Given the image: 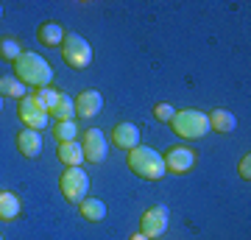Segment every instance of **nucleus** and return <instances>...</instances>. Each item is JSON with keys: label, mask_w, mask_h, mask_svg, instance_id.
Returning a JSON list of instances; mask_svg holds the SVG:
<instances>
[{"label": "nucleus", "mask_w": 251, "mask_h": 240, "mask_svg": "<svg viewBox=\"0 0 251 240\" xmlns=\"http://www.w3.org/2000/svg\"><path fill=\"white\" fill-rule=\"evenodd\" d=\"M14 76H17L25 87H48L50 81H53V67L48 64V59H42L39 53L34 51H23L20 59L14 62Z\"/></svg>", "instance_id": "f257e3e1"}, {"label": "nucleus", "mask_w": 251, "mask_h": 240, "mask_svg": "<svg viewBox=\"0 0 251 240\" xmlns=\"http://www.w3.org/2000/svg\"><path fill=\"white\" fill-rule=\"evenodd\" d=\"M126 165L131 173H137L145 182H159L168 170H165V162H162V154H156L148 145H137L126 154Z\"/></svg>", "instance_id": "f03ea898"}, {"label": "nucleus", "mask_w": 251, "mask_h": 240, "mask_svg": "<svg viewBox=\"0 0 251 240\" xmlns=\"http://www.w3.org/2000/svg\"><path fill=\"white\" fill-rule=\"evenodd\" d=\"M171 129L184 140H201L209 132V123H206V115L198 109H179L171 117Z\"/></svg>", "instance_id": "7ed1b4c3"}, {"label": "nucleus", "mask_w": 251, "mask_h": 240, "mask_svg": "<svg viewBox=\"0 0 251 240\" xmlns=\"http://www.w3.org/2000/svg\"><path fill=\"white\" fill-rule=\"evenodd\" d=\"M59 48H62V59L67 62V67H73V70H84V67H90L92 48L81 34H67Z\"/></svg>", "instance_id": "20e7f679"}, {"label": "nucleus", "mask_w": 251, "mask_h": 240, "mask_svg": "<svg viewBox=\"0 0 251 240\" xmlns=\"http://www.w3.org/2000/svg\"><path fill=\"white\" fill-rule=\"evenodd\" d=\"M59 190L67 198V204H81L90 193V176L81 168H64V173L59 176Z\"/></svg>", "instance_id": "39448f33"}, {"label": "nucleus", "mask_w": 251, "mask_h": 240, "mask_svg": "<svg viewBox=\"0 0 251 240\" xmlns=\"http://www.w3.org/2000/svg\"><path fill=\"white\" fill-rule=\"evenodd\" d=\"M81 151H84V160H90L92 165H98V162L106 160L109 142L103 137V132L100 129H87V132L81 134Z\"/></svg>", "instance_id": "423d86ee"}, {"label": "nucleus", "mask_w": 251, "mask_h": 240, "mask_svg": "<svg viewBox=\"0 0 251 240\" xmlns=\"http://www.w3.org/2000/svg\"><path fill=\"white\" fill-rule=\"evenodd\" d=\"M17 117L23 120V126L25 129H31V132H39V129H48V112L39 104H36L31 95H25V98H20V107H17Z\"/></svg>", "instance_id": "0eeeda50"}, {"label": "nucleus", "mask_w": 251, "mask_h": 240, "mask_svg": "<svg viewBox=\"0 0 251 240\" xmlns=\"http://www.w3.org/2000/svg\"><path fill=\"white\" fill-rule=\"evenodd\" d=\"M168 218H171V213H168V207H151V210H145V215L140 218V235H145V238H159V235H165V229H168Z\"/></svg>", "instance_id": "6e6552de"}, {"label": "nucleus", "mask_w": 251, "mask_h": 240, "mask_svg": "<svg viewBox=\"0 0 251 240\" xmlns=\"http://www.w3.org/2000/svg\"><path fill=\"white\" fill-rule=\"evenodd\" d=\"M162 162H165V170H168V173H187V170L196 165V154H193V148L173 145V148H168V154L162 157Z\"/></svg>", "instance_id": "1a4fd4ad"}, {"label": "nucleus", "mask_w": 251, "mask_h": 240, "mask_svg": "<svg viewBox=\"0 0 251 240\" xmlns=\"http://www.w3.org/2000/svg\"><path fill=\"white\" fill-rule=\"evenodd\" d=\"M73 104H75V115L95 117L100 109H103V95H100L98 89H84V92H78V95L73 98Z\"/></svg>", "instance_id": "9d476101"}, {"label": "nucleus", "mask_w": 251, "mask_h": 240, "mask_svg": "<svg viewBox=\"0 0 251 240\" xmlns=\"http://www.w3.org/2000/svg\"><path fill=\"white\" fill-rule=\"evenodd\" d=\"M112 142L123 151H131L140 145V129L134 123H117L115 132H112Z\"/></svg>", "instance_id": "9b49d317"}, {"label": "nucleus", "mask_w": 251, "mask_h": 240, "mask_svg": "<svg viewBox=\"0 0 251 240\" xmlns=\"http://www.w3.org/2000/svg\"><path fill=\"white\" fill-rule=\"evenodd\" d=\"M17 148H20V154H23L25 160H36L39 151H42V137H39V132L23 129V132L17 134Z\"/></svg>", "instance_id": "f8f14e48"}, {"label": "nucleus", "mask_w": 251, "mask_h": 240, "mask_svg": "<svg viewBox=\"0 0 251 240\" xmlns=\"http://www.w3.org/2000/svg\"><path fill=\"white\" fill-rule=\"evenodd\" d=\"M206 123L212 132H221V134H229L237 129V117L229 112V109H215V112H209L206 115Z\"/></svg>", "instance_id": "ddd939ff"}, {"label": "nucleus", "mask_w": 251, "mask_h": 240, "mask_svg": "<svg viewBox=\"0 0 251 240\" xmlns=\"http://www.w3.org/2000/svg\"><path fill=\"white\" fill-rule=\"evenodd\" d=\"M59 160L64 162V168H81L84 162V151H81V142L70 140V142H59Z\"/></svg>", "instance_id": "4468645a"}, {"label": "nucleus", "mask_w": 251, "mask_h": 240, "mask_svg": "<svg viewBox=\"0 0 251 240\" xmlns=\"http://www.w3.org/2000/svg\"><path fill=\"white\" fill-rule=\"evenodd\" d=\"M48 117H56V120H73L75 117V104H73V98L67 92H59L56 95V104L50 107Z\"/></svg>", "instance_id": "2eb2a0df"}, {"label": "nucleus", "mask_w": 251, "mask_h": 240, "mask_svg": "<svg viewBox=\"0 0 251 240\" xmlns=\"http://www.w3.org/2000/svg\"><path fill=\"white\" fill-rule=\"evenodd\" d=\"M36 39L48 48H56V45H62L64 39V31L62 26H56V23H42V26L36 28Z\"/></svg>", "instance_id": "dca6fc26"}, {"label": "nucleus", "mask_w": 251, "mask_h": 240, "mask_svg": "<svg viewBox=\"0 0 251 240\" xmlns=\"http://www.w3.org/2000/svg\"><path fill=\"white\" fill-rule=\"evenodd\" d=\"M20 210H23L20 198L14 193H9V190H3L0 193V221H14L20 215Z\"/></svg>", "instance_id": "f3484780"}, {"label": "nucleus", "mask_w": 251, "mask_h": 240, "mask_svg": "<svg viewBox=\"0 0 251 240\" xmlns=\"http://www.w3.org/2000/svg\"><path fill=\"white\" fill-rule=\"evenodd\" d=\"M78 210H81V218H87V221H92V223H98V221L106 218V204L98 201V198H84L78 204Z\"/></svg>", "instance_id": "a211bd4d"}, {"label": "nucleus", "mask_w": 251, "mask_h": 240, "mask_svg": "<svg viewBox=\"0 0 251 240\" xmlns=\"http://www.w3.org/2000/svg\"><path fill=\"white\" fill-rule=\"evenodd\" d=\"M25 98V84L17 76H0V98Z\"/></svg>", "instance_id": "6ab92c4d"}, {"label": "nucleus", "mask_w": 251, "mask_h": 240, "mask_svg": "<svg viewBox=\"0 0 251 240\" xmlns=\"http://www.w3.org/2000/svg\"><path fill=\"white\" fill-rule=\"evenodd\" d=\"M20 53H23V48H20L17 39H11V36H3V39H0V59H3V62L14 64L20 59Z\"/></svg>", "instance_id": "aec40b11"}, {"label": "nucleus", "mask_w": 251, "mask_h": 240, "mask_svg": "<svg viewBox=\"0 0 251 240\" xmlns=\"http://www.w3.org/2000/svg\"><path fill=\"white\" fill-rule=\"evenodd\" d=\"M56 95H59V92H56V89H50V87H39V89H34V92H31V98H34L39 107L45 109V112H50V107L56 104Z\"/></svg>", "instance_id": "412c9836"}, {"label": "nucleus", "mask_w": 251, "mask_h": 240, "mask_svg": "<svg viewBox=\"0 0 251 240\" xmlns=\"http://www.w3.org/2000/svg\"><path fill=\"white\" fill-rule=\"evenodd\" d=\"M53 134H56V140H59V142H70V140H75L78 126L73 123V120H59L56 129H53Z\"/></svg>", "instance_id": "4be33fe9"}, {"label": "nucleus", "mask_w": 251, "mask_h": 240, "mask_svg": "<svg viewBox=\"0 0 251 240\" xmlns=\"http://www.w3.org/2000/svg\"><path fill=\"white\" fill-rule=\"evenodd\" d=\"M173 115H176V109H173L171 104H156V107H153V117H156L159 123H171Z\"/></svg>", "instance_id": "5701e85b"}, {"label": "nucleus", "mask_w": 251, "mask_h": 240, "mask_svg": "<svg viewBox=\"0 0 251 240\" xmlns=\"http://www.w3.org/2000/svg\"><path fill=\"white\" fill-rule=\"evenodd\" d=\"M240 176L246 179V182L251 179V154H246V157L240 160Z\"/></svg>", "instance_id": "b1692460"}, {"label": "nucleus", "mask_w": 251, "mask_h": 240, "mask_svg": "<svg viewBox=\"0 0 251 240\" xmlns=\"http://www.w3.org/2000/svg\"><path fill=\"white\" fill-rule=\"evenodd\" d=\"M128 240H148V238H145V235H140V232H137V235H131V238H128Z\"/></svg>", "instance_id": "393cba45"}, {"label": "nucleus", "mask_w": 251, "mask_h": 240, "mask_svg": "<svg viewBox=\"0 0 251 240\" xmlns=\"http://www.w3.org/2000/svg\"><path fill=\"white\" fill-rule=\"evenodd\" d=\"M0 17H3V3H0Z\"/></svg>", "instance_id": "a878e982"}, {"label": "nucleus", "mask_w": 251, "mask_h": 240, "mask_svg": "<svg viewBox=\"0 0 251 240\" xmlns=\"http://www.w3.org/2000/svg\"><path fill=\"white\" fill-rule=\"evenodd\" d=\"M0 112H3V98H0Z\"/></svg>", "instance_id": "bb28decb"}, {"label": "nucleus", "mask_w": 251, "mask_h": 240, "mask_svg": "<svg viewBox=\"0 0 251 240\" xmlns=\"http://www.w3.org/2000/svg\"><path fill=\"white\" fill-rule=\"evenodd\" d=\"M0 240H3V238H0Z\"/></svg>", "instance_id": "cd10ccee"}]
</instances>
